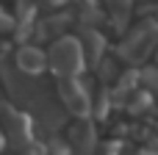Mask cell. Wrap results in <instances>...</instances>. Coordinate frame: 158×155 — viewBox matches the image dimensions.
Returning a JSON list of instances; mask_svg holds the SVG:
<instances>
[{"instance_id": "obj_1", "label": "cell", "mask_w": 158, "mask_h": 155, "mask_svg": "<svg viewBox=\"0 0 158 155\" xmlns=\"http://www.w3.org/2000/svg\"><path fill=\"white\" fill-rule=\"evenodd\" d=\"M47 58H50V69L58 75V78H78L83 72V58H86V47L75 39V36H58L50 50H47Z\"/></svg>"}, {"instance_id": "obj_2", "label": "cell", "mask_w": 158, "mask_h": 155, "mask_svg": "<svg viewBox=\"0 0 158 155\" xmlns=\"http://www.w3.org/2000/svg\"><path fill=\"white\" fill-rule=\"evenodd\" d=\"M156 39H158V22H156V19H147V22L136 25L133 33L122 42L119 55H122L125 61H131V64H139L150 50H156V47H158Z\"/></svg>"}, {"instance_id": "obj_3", "label": "cell", "mask_w": 158, "mask_h": 155, "mask_svg": "<svg viewBox=\"0 0 158 155\" xmlns=\"http://www.w3.org/2000/svg\"><path fill=\"white\" fill-rule=\"evenodd\" d=\"M58 94L64 100V105L78 114V116H89L92 111V100H89V89L78 80V78H61L58 80Z\"/></svg>"}, {"instance_id": "obj_4", "label": "cell", "mask_w": 158, "mask_h": 155, "mask_svg": "<svg viewBox=\"0 0 158 155\" xmlns=\"http://www.w3.org/2000/svg\"><path fill=\"white\" fill-rule=\"evenodd\" d=\"M3 122H6V144H11L17 150L31 144V125L22 116V111H17L14 105L3 103Z\"/></svg>"}, {"instance_id": "obj_5", "label": "cell", "mask_w": 158, "mask_h": 155, "mask_svg": "<svg viewBox=\"0 0 158 155\" xmlns=\"http://www.w3.org/2000/svg\"><path fill=\"white\" fill-rule=\"evenodd\" d=\"M14 64L19 72L25 75H42L47 67H50V58L36 47V44H19L17 53H14Z\"/></svg>"}, {"instance_id": "obj_6", "label": "cell", "mask_w": 158, "mask_h": 155, "mask_svg": "<svg viewBox=\"0 0 158 155\" xmlns=\"http://www.w3.org/2000/svg\"><path fill=\"white\" fill-rule=\"evenodd\" d=\"M69 141H72V150L78 155H92V150H94V128L86 122V116H81V122L72 128Z\"/></svg>"}, {"instance_id": "obj_7", "label": "cell", "mask_w": 158, "mask_h": 155, "mask_svg": "<svg viewBox=\"0 0 158 155\" xmlns=\"http://www.w3.org/2000/svg\"><path fill=\"white\" fill-rule=\"evenodd\" d=\"M83 47H86V58H89V64L97 67L100 58H103V53H106V39H103L94 28H86V31H83Z\"/></svg>"}, {"instance_id": "obj_8", "label": "cell", "mask_w": 158, "mask_h": 155, "mask_svg": "<svg viewBox=\"0 0 158 155\" xmlns=\"http://www.w3.org/2000/svg\"><path fill=\"white\" fill-rule=\"evenodd\" d=\"M131 6H133V0H108V11H111V19H114V25H117L119 31L125 28L128 17H131Z\"/></svg>"}, {"instance_id": "obj_9", "label": "cell", "mask_w": 158, "mask_h": 155, "mask_svg": "<svg viewBox=\"0 0 158 155\" xmlns=\"http://www.w3.org/2000/svg\"><path fill=\"white\" fill-rule=\"evenodd\" d=\"M14 17H17V25H33L36 3H33V0H17V6H14Z\"/></svg>"}, {"instance_id": "obj_10", "label": "cell", "mask_w": 158, "mask_h": 155, "mask_svg": "<svg viewBox=\"0 0 158 155\" xmlns=\"http://www.w3.org/2000/svg\"><path fill=\"white\" fill-rule=\"evenodd\" d=\"M128 105H131V111H144V108L150 105V94H147L144 89H136V92L131 94V103H128Z\"/></svg>"}, {"instance_id": "obj_11", "label": "cell", "mask_w": 158, "mask_h": 155, "mask_svg": "<svg viewBox=\"0 0 158 155\" xmlns=\"http://www.w3.org/2000/svg\"><path fill=\"white\" fill-rule=\"evenodd\" d=\"M47 150H50V147H42V144H33V141H31V144H25V147L19 150V155H47Z\"/></svg>"}, {"instance_id": "obj_12", "label": "cell", "mask_w": 158, "mask_h": 155, "mask_svg": "<svg viewBox=\"0 0 158 155\" xmlns=\"http://www.w3.org/2000/svg\"><path fill=\"white\" fill-rule=\"evenodd\" d=\"M144 80L150 83L153 92H158V69H147V72H144Z\"/></svg>"}, {"instance_id": "obj_13", "label": "cell", "mask_w": 158, "mask_h": 155, "mask_svg": "<svg viewBox=\"0 0 158 155\" xmlns=\"http://www.w3.org/2000/svg\"><path fill=\"white\" fill-rule=\"evenodd\" d=\"M42 3H47V6H50V8H61V6H64V3H67V0H42Z\"/></svg>"}, {"instance_id": "obj_14", "label": "cell", "mask_w": 158, "mask_h": 155, "mask_svg": "<svg viewBox=\"0 0 158 155\" xmlns=\"http://www.w3.org/2000/svg\"><path fill=\"white\" fill-rule=\"evenodd\" d=\"M153 53H156V64H158V47H156V50H153Z\"/></svg>"}, {"instance_id": "obj_15", "label": "cell", "mask_w": 158, "mask_h": 155, "mask_svg": "<svg viewBox=\"0 0 158 155\" xmlns=\"http://www.w3.org/2000/svg\"><path fill=\"white\" fill-rule=\"evenodd\" d=\"M83 3H89V6H92V3H94V0H83Z\"/></svg>"}]
</instances>
